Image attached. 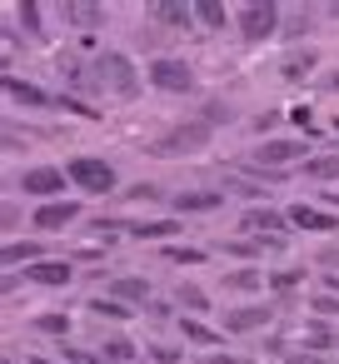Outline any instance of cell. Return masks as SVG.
<instances>
[{
    "label": "cell",
    "instance_id": "obj_1",
    "mask_svg": "<svg viewBox=\"0 0 339 364\" xmlns=\"http://www.w3.org/2000/svg\"><path fill=\"white\" fill-rule=\"evenodd\" d=\"M80 85H95L100 95H120V100H130V95L140 90V75H135V60H130V55L105 50V55L90 65V75H80Z\"/></svg>",
    "mask_w": 339,
    "mask_h": 364
},
{
    "label": "cell",
    "instance_id": "obj_2",
    "mask_svg": "<svg viewBox=\"0 0 339 364\" xmlns=\"http://www.w3.org/2000/svg\"><path fill=\"white\" fill-rule=\"evenodd\" d=\"M210 140H215V125H205V120H185V125H175V130L155 135L150 155H160V160H175V155H195V150H205Z\"/></svg>",
    "mask_w": 339,
    "mask_h": 364
},
{
    "label": "cell",
    "instance_id": "obj_3",
    "mask_svg": "<svg viewBox=\"0 0 339 364\" xmlns=\"http://www.w3.org/2000/svg\"><path fill=\"white\" fill-rule=\"evenodd\" d=\"M65 175H70V185H75L80 195H110V190L120 185L115 165H110V160H95V155H75V160L65 165Z\"/></svg>",
    "mask_w": 339,
    "mask_h": 364
},
{
    "label": "cell",
    "instance_id": "obj_4",
    "mask_svg": "<svg viewBox=\"0 0 339 364\" xmlns=\"http://www.w3.org/2000/svg\"><path fill=\"white\" fill-rule=\"evenodd\" d=\"M235 26H240V36L244 41H269V36H279V6L274 0H249V6H240L235 11Z\"/></svg>",
    "mask_w": 339,
    "mask_h": 364
},
{
    "label": "cell",
    "instance_id": "obj_5",
    "mask_svg": "<svg viewBox=\"0 0 339 364\" xmlns=\"http://www.w3.org/2000/svg\"><path fill=\"white\" fill-rule=\"evenodd\" d=\"M145 80H150L155 90H165V95H190V90H195V70H190V60H175V55L150 60V65H145Z\"/></svg>",
    "mask_w": 339,
    "mask_h": 364
},
{
    "label": "cell",
    "instance_id": "obj_6",
    "mask_svg": "<svg viewBox=\"0 0 339 364\" xmlns=\"http://www.w3.org/2000/svg\"><path fill=\"white\" fill-rule=\"evenodd\" d=\"M240 230H244L249 240H259V245H264V240L274 245V240L289 230V215H284V210H274V205H249V210L240 215Z\"/></svg>",
    "mask_w": 339,
    "mask_h": 364
},
{
    "label": "cell",
    "instance_id": "obj_7",
    "mask_svg": "<svg viewBox=\"0 0 339 364\" xmlns=\"http://www.w3.org/2000/svg\"><path fill=\"white\" fill-rule=\"evenodd\" d=\"M294 160H309V145L304 140H264L259 150H254V170H284V165H294Z\"/></svg>",
    "mask_w": 339,
    "mask_h": 364
},
{
    "label": "cell",
    "instance_id": "obj_8",
    "mask_svg": "<svg viewBox=\"0 0 339 364\" xmlns=\"http://www.w3.org/2000/svg\"><path fill=\"white\" fill-rule=\"evenodd\" d=\"M65 185H70V175H65V170H55V165H36V170H26V175H21V190H26V195H36V200H45V205H50V200H60V195H65Z\"/></svg>",
    "mask_w": 339,
    "mask_h": 364
},
{
    "label": "cell",
    "instance_id": "obj_9",
    "mask_svg": "<svg viewBox=\"0 0 339 364\" xmlns=\"http://www.w3.org/2000/svg\"><path fill=\"white\" fill-rule=\"evenodd\" d=\"M75 220H80V205H75V200H50V205H41V210L31 215V230L55 235V230H65V225H75Z\"/></svg>",
    "mask_w": 339,
    "mask_h": 364
},
{
    "label": "cell",
    "instance_id": "obj_10",
    "mask_svg": "<svg viewBox=\"0 0 339 364\" xmlns=\"http://www.w3.org/2000/svg\"><path fill=\"white\" fill-rule=\"evenodd\" d=\"M225 195L230 190H180L175 195V215H210V210L225 205Z\"/></svg>",
    "mask_w": 339,
    "mask_h": 364
},
{
    "label": "cell",
    "instance_id": "obj_11",
    "mask_svg": "<svg viewBox=\"0 0 339 364\" xmlns=\"http://www.w3.org/2000/svg\"><path fill=\"white\" fill-rule=\"evenodd\" d=\"M26 279H36V284H45V289H65V284L75 279V264H70V259H41V264L26 269Z\"/></svg>",
    "mask_w": 339,
    "mask_h": 364
},
{
    "label": "cell",
    "instance_id": "obj_12",
    "mask_svg": "<svg viewBox=\"0 0 339 364\" xmlns=\"http://www.w3.org/2000/svg\"><path fill=\"white\" fill-rule=\"evenodd\" d=\"M269 319H274L269 304H249V309H230L220 329H225V334H249V329H264Z\"/></svg>",
    "mask_w": 339,
    "mask_h": 364
},
{
    "label": "cell",
    "instance_id": "obj_13",
    "mask_svg": "<svg viewBox=\"0 0 339 364\" xmlns=\"http://www.w3.org/2000/svg\"><path fill=\"white\" fill-rule=\"evenodd\" d=\"M100 230V225H95ZM115 230H125L130 240H170V235H180L185 225L180 220H130V225H115ZM105 235V230H100Z\"/></svg>",
    "mask_w": 339,
    "mask_h": 364
},
{
    "label": "cell",
    "instance_id": "obj_14",
    "mask_svg": "<svg viewBox=\"0 0 339 364\" xmlns=\"http://www.w3.org/2000/svg\"><path fill=\"white\" fill-rule=\"evenodd\" d=\"M289 215V225H299V230H339V215H329V210H314V205H289L284 210Z\"/></svg>",
    "mask_w": 339,
    "mask_h": 364
},
{
    "label": "cell",
    "instance_id": "obj_15",
    "mask_svg": "<svg viewBox=\"0 0 339 364\" xmlns=\"http://www.w3.org/2000/svg\"><path fill=\"white\" fill-rule=\"evenodd\" d=\"M6 95L16 100V105H31V110H45V105H55L41 85H31V80H16V75H6Z\"/></svg>",
    "mask_w": 339,
    "mask_h": 364
},
{
    "label": "cell",
    "instance_id": "obj_16",
    "mask_svg": "<svg viewBox=\"0 0 339 364\" xmlns=\"http://www.w3.org/2000/svg\"><path fill=\"white\" fill-rule=\"evenodd\" d=\"M150 16H155L160 26H170V31H190V26H195V6H180V0H160Z\"/></svg>",
    "mask_w": 339,
    "mask_h": 364
},
{
    "label": "cell",
    "instance_id": "obj_17",
    "mask_svg": "<svg viewBox=\"0 0 339 364\" xmlns=\"http://www.w3.org/2000/svg\"><path fill=\"white\" fill-rule=\"evenodd\" d=\"M105 294H110V299H120V304H145V299H150V284H145L140 274H120Z\"/></svg>",
    "mask_w": 339,
    "mask_h": 364
},
{
    "label": "cell",
    "instance_id": "obj_18",
    "mask_svg": "<svg viewBox=\"0 0 339 364\" xmlns=\"http://www.w3.org/2000/svg\"><path fill=\"white\" fill-rule=\"evenodd\" d=\"M180 334H185L190 344H205V349L225 344V329H210V324H205V319H195V314H180Z\"/></svg>",
    "mask_w": 339,
    "mask_h": 364
},
{
    "label": "cell",
    "instance_id": "obj_19",
    "mask_svg": "<svg viewBox=\"0 0 339 364\" xmlns=\"http://www.w3.org/2000/svg\"><path fill=\"white\" fill-rule=\"evenodd\" d=\"M195 21H200L205 31H225V26L235 21V11H225L220 0H195Z\"/></svg>",
    "mask_w": 339,
    "mask_h": 364
},
{
    "label": "cell",
    "instance_id": "obj_20",
    "mask_svg": "<svg viewBox=\"0 0 339 364\" xmlns=\"http://www.w3.org/2000/svg\"><path fill=\"white\" fill-rule=\"evenodd\" d=\"M95 319H115V324H125V319H135V309L130 304H120V299H110V294H95L90 304H85Z\"/></svg>",
    "mask_w": 339,
    "mask_h": 364
},
{
    "label": "cell",
    "instance_id": "obj_21",
    "mask_svg": "<svg viewBox=\"0 0 339 364\" xmlns=\"http://www.w3.org/2000/svg\"><path fill=\"white\" fill-rule=\"evenodd\" d=\"M269 279H264V269H225V289H235V294H249V289H264Z\"/></svg>",
    "mask_w": 339,
    "mask_h": 364
},
{
    "label": "cell",
    "instance_id": "obj_22",
    "mask_svg": "<svg viewBox=\"0 0 339 364\" xmlns=\"http://www.w3.org/2000/svg\"><path fill=\"white\" fill-rule=\"evenodd\" d=\"M41 259H45V255H41L36 240H11V245H6V264H11V269H16V264H41Z\"/></svg>",
    "mask_w": 339,
    "mask_h": 364
},
{
    "label": "cell",
    "instance_id": "obj_23",
    "mask_svg": "<svg viewBox=\"0 0 339 364\" xmlns=\"http://www.w3.org/2000/svg\"><path fill=\"white\" fill-rule=\"evenodd\" d=\"M100 354H105V364H135V344H130L125 334H110V339L100 344Z\"/></svg>",
    "mask_w": 339,
    "mask_h": 364
},
{
    "label": "cell",
    "instance_id": "obj_24",
    "mask_svg": "<svg viewBox=\"0 0 339 364\" xmlns=\"http://www.w3.org/2000/svg\"><path fill=\"white\" fill-rule=\"evenodd\" d=\"M304 180H339V155H309Z\"/></svg>",
    "mask_w": 339,
    "mask_h": 364
},
{
    "label": "cell",
    "instance_id": "obj_25",
    "mask_svg": "<svg viewBox=\"0 0 339 364\" xmlns=\"http://www.w3.org/2000/svg\"><path fill=\"white\" fill-rule=\"evenodd\" d=\"M175 299H180L195 319H200V314H210V294H205L200 284H180V294H175Z\"/></svg>",
    "mask_w": 339,
    "mask_h": 364
},
{
    "label": "cell",
    "instance_id": "obj_26",
    "mask_svg": "<svg viewBox=\"0 0 339 364\" xmlns=\"http://www.w3.org/2000/svg\"><path fill=\"white\" fill-rule=\"evenodd\" d=\"M165 259H170V264H205L210 250H195V245H165Z\"/></svg>",
    "mask_w": 339,
    "mask_h": 364
},
{
    "label": "cell",
    "instance_id": "obj_27",
    "mask_svg": "<svg viewBox=\"0 0 339 364\" xmlns=\"http://www.w3.org/2000/svg\"><path fill=\"white\" fill-rule=\"evenodd\" d=\"M36 329H41V334H60V339H65V334H70V314H60V309L36 314Z\"/></svg>",
    "mask_w": 339,
    "mask_h": 364
},
{
    "label": "cell",
    "instance_id": "obj_28",
    "mask_svg": "<svg viewBox=\"0 0 339 364\" xmlns=\"http://www.w3.org/2000/svg\"><path fill=\"white\" fill-rule=\"evenodd\" d=\"M65 21H75V26H100L105 11H100V6H65Z\"/></svg>",
    "mask_w": 339,
    "mask_h": 364
},
{
    "label": "cell",
    "instance_id": "obj_29",
    "mask_svg": "<svg viewBox=\"0 0 339 364\" xmlns=\"http://www.w3.org/2000/svg\"><path fill=\"white\" fill-rule=\"evenodd\" d=\"M299 279H304V269H274V274H269V289H274V294H289Z\"/></svg>",
    "mask_w": 339,
    "mask_h": 364
},
{
    "label": "cell",
    "instance_id": "obj_30",
    "mask_svg": "<svg viewBox=\"0 0 339 364\" xmlns=\"http://www.w3.org/2000/svg\"><path fill=\"white\" fill-rule=\"evenodd\" d=\"M220 255H240V259H254V255H259V245H254V240H225V245H220Z\"/></svg>",
    "mask_w": 339,
    "mask_h": 364
},
{
    "label": "cell",
    "instance_id": "obj_31",
    "mask_svg": "<svg viewBox=\"0 0 339 364\" xmlns=\"http://www.w3.org/2000/svg\"><path fill=\"white\" fill-rule=\"evenodd\" d=\"M309 65H314V50H304V55H289V60H284V75L294 80V75H304Z\"/></svg>",
    "mask_w": 339,
    "mask_h": 364
},
{
    "label": "cell",
    "instance_id": "obj_32",
    "mask_svg": "<svg viewBox=\"0 0 339 364\" xmlns=\"http://www.w3.org/2000/svg\"><path fill=\"white\" fill-rule=\"evenodd\" d=\"M304 344H319V349H329V344H334V334H329L324 324H309V329H304Z\"/></svg>",
    "mask_w": 339,
    "mask_h": 364
},
{
    "label": "cell",
    "instance_id": "obj_33",
    "mask_svg": "<svg viewBox=\"0 0 339 364\" xmlns=\"http://www.w3.org/2000/svg\"><path fill=\"white\" fill-rule=\"evenodd\" d=\"M150 364H180V349H170V344H150Z\"/></svg>",
    "mask_w": 339,
    "mask_h": 364
},
{
    "label": "cell",
    "instance_id": "obj_34",
    "mask_svg": "<svg viewBox=\"0 0 339 364\" xmlns=\"http://www.w3.org/2000/svg\"><path fill=\"white\" fill-rule=\"evenodd\" d=\"M21 26H26L31 36H41V6H21Z\"/></svg>",
    "mask_w": 339,
    "mask_h": 364
},
{
    "label": "cell",
    "instance_id": "obj_35",
    "mask_svg": "<svg viewBox=\"0 0 339 364\" xmlns=\"http://www.w3.org/2000/svg\"><path fill=\"white\" fill-rule=\"evenodd\" d=\"M200 120H205V125H220V120H230V110H225V105H220V100H210V105H205V115H200Z\"/></svg>",
    "mask_w": 339,
    "mask_h": 364
},
{
    "label": "cell",
    "instance_id": "obj_36",
    "mask_svg": "<svg viewBox=\"0 0 339 364\" xmlns=\"http://www.w3.org/2000/svg\"><path fill=\"white\" fill-rule=\"evenodd\" d=\"M314 309H319V314H339V299H334V294H314Z\"/></svg>",
    "mask_w": 339,
    "mask_h": 364
},
{
    "label": "cell",
    "instance_id": "obj_37",
    "mask_svg": "<svg viewBox=\"0 0 339 364\" xmlns=\"http://www.w3.org/2000/svg\"><path fill=\"white\" fill-rule=\"evenodd\" d=\"M125 195H130V200H155L160 190H155V185H135V190H125Z\"/></svg>",
    "mask_w": 339,
    "mask_h": 364
},
{
    "label": "cell",
    "instance_id": "obj_38",
    "mask_svg": "<svg viewBox=\"0 0 339 364\" xmlns=\"http://www.w3.org/2000/svg\"><path fill=\"white\" fill-rule=\"evenodd\" d=\"M210 364H240V359H235V354H215Z\"/></svg>",
    "mask_w": 339,
    "mask_h": 364
},
{
    "label": "cell",
    "instance_id": "obj_39",
    "mask_svg": "<svg viewBox=\"0 0 339 364\" xmlns=\"http://www.w3.org/2000/svg\"><path fill=\"white\" fill-rule=\"evenodd\" d=\"M329 90H339V75H329Z\"/></svg>",
    "mask_w": 339,
    "mask_h": 364
},
{
    "label": "cell",
    "instance_id": "obj_40",
    "mask_svg": "<svg viewBox=\"0 0 339 364\" xmlns=\"http://www.w3.org/2000/svg\"><path fill=\"white\" fill-rule=\"evenodd\" d=\"M31 364H50V359H31Z\"/></svg>",
    "mask_w": 339,
    "mask_h": 364
}]
</instances>
